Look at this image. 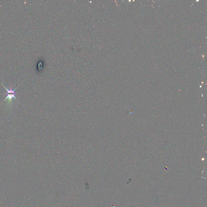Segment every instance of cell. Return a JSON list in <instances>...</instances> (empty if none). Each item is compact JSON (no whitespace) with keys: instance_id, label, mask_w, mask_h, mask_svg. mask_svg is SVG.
<instances>
[{"instance_id":"1","label":"cell","mask_w":207,"mask_h":207,"mask_svg":"<svg viewBox=\"0 0 207 207\" xmlns=\"http://www.w3.org/2000/svg\"><path fill=\"white\" fill-rule=\"evenodd\" d=\"M7 96L5 99L4 100V101H5L6 100H8V101L9 103L11 104L12 100L14 98L15 100H18L17 99L16 97H15V94L13 93H9V94H6Z\"/></svg>"}]
</instances>
